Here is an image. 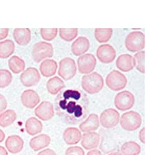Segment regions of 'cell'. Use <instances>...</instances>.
Segmentation results:
<instances>
[{"label": "cell", "instance_id": "obj_31", "mask_svg": "<svg viewBox=\"0 0 158 155\" xmlns=\"http://www.w3.org/2000/svg\"><path fill=\"white\" fill-rule=\"evenodd\" d=\"M59 36L61 39L67 42H70L77 37L78 29L77 28H71V29H65L60 28L58 29Z\"/></svg>", "mask_w": 158, "mask_h": 155}, {"label": "cell", "instance_id": "obj_41", "mask_svg": "<svg viewBox=\"0 0 158 155\" xmlns=\"http://www.w3.org/2000/svg\"><path fill=\"white\" fill-rule=\"evenodd\" d=\"M0 155H9L7 149L1 145H0Z\"/></svg>", "mask_w": 158, "mask_h": 155}, {"label": "cell", "instance_id": "obj_11", "mask_svg": "<svg viewBox=\"0 0 158 155\" xmlns=\"http://www.w3.org/2000/svg\"><path fill=\"white\" fill-rule=\"evenodd\" d=\"M40 80V73L35 67L27 68L20 76V83L26 87H30L36 85L39 83Z\"/></svg>", "mask_w": 158, "mask_h": 155}, {"label": "cell", "instance_id": "obj_35", "mask_svg": "<svg viewBox=\"0 0 158 155\" xmlns=\"http://www.w3.org/2000/svg\"><path fill=\"white\" fill-rule=\"evenodd\" d=\"M74 154V155H85V151L79 146H72L68 147L65 151V155Z\"/></svg>", "mask_w": 158, "mask_h": 155}, {"label": "cell", "instance_id": "obj_4", "mask_svg": "<svg viewBox=\"0 0 158 155\" xmlns=\"http://www.w3.org/2000/svg\"><path fill=\"white\" fill-rule=\"evenodd\" d=\"M53 55V47L52 44L46 41L36 43L32 47V57L35 62L40 63Z\"/></svg>", "mask_w": 158, "mask_h": 155}, {"label": "cell", "instance_id": "obj_42", "mask_svg": "<svg viewBox=\"0 0 158 155\" xmlns=\"http://www.w3.org/2000/svg\"><path fill=\"white\" fill-rule=\"evenodd\" d=\"M5 139V134L4 132L0 129V143H2Z\"/></svg>", "mask_w": 158, "mask_h": 155}, {"label": "cell", "instance_id": "obj_36", "mask_svg": "<svg viewBox=\"0 0 158 155\" xmlns=\"http://www.w3.org/2000/svg\"><path fill=\"white\" fill-rule=\"evenodd\" d=\"M7 106H8V103H7L6 99L3 95L0 94V114L6 110Z\"/></svg>", "mask_w": 158, "mask_h": 155}, {"label": "cell", "instance_id": "obj_43", "mask_svg": "<svg viewBox=\"0 0 158 155\" xmlns=\"http://www.w3.org/2000/svg\"><path fill=\"white\" fill-rule=\"evenodd\" d=\"M108 155H123V154H122L121 152H111V153L108 154Z\"/></svg>", "mask_w": 158, "mask_h": 155}, {"label": "cell", "instance_id": "obj_32", "mask_svg": "<svg viewBox=\"0 0 158 155\" xmlns=\"http://www.w3.org/2000/svg\"><path fill=\"white\" fill-rule=\"evenodd\" d=\"M13 76L11 73L7 69H0V88H5L11 83Z\"/></svg>", "mask_w": 158, "mask_h": 155}, {"label": "cell", "instance_id": "obj_40", "mask_svg": "<svg viewBox=\"0 0 158 155\" xmlns=\"http://www.w3.org/2000/svg\"><path fill=\"white\" fill-rule=\"evenodd\" d=\"M86 155H103V154H102L100 150H98V149H91V150H89L88 152V153L86 154Z\"/></svg>", "mask_w": 158, "mask_h": 155}, {"label": "cell", "instance_id": "obj_39", "mask_svg": "<svg viewBox=\"0 0 158 155\" xmlns=\"http://www.w3.org/2000/svg\"><path fill=\"white\" fill-rule=\"evenodd\" d=\"M139 138L140 141L142 143H145V127L142 128L141 130L139 131Z\"/></svg>", "mask_w": 158, "mask_h": 155}, {"label": "cell", "instance_id": "obj_15", "mask_svg": "<svg viewBox=\"0 0 158 155\" xmlns=\"http://www.w3.org/2000/svg\"><path fill=\"white\" fill-rule=\"evenodd\" d=\"M100 140V135L96 132H86L82 134L81 145L86 150H91L99 145Z\"/></svg>", "mask_w": 158, "mask_h": 155}, {"label": "cell", "instance_id": "obj_10", "mask_svg": "<svg viewBox=\"0 0 158 155\" xmlns=\"http://www.w3.org/2000/svg\"><path fill=\"white\" fill-rule=\"evenodd\" d=\"M97 61L93 54L86 53L79 57L77 59L78 71L80 73L87 75L95 69Z\"/></svg>", "mask_w": 158, "mask_h": 155}, {"label": "cell", "instance_id": "obj_18", "mask_svg": "<svg viewBox=\"0 0 158 155\" xmlns=\"http://www.w3.org/2000/svg\"><path fill=\"white\" fill-rule=\"evenodd\" d=\"M116 67L119 71L129 72L136 67V61L131 55L122 54L119 55L116 60Z\"/></svg>", "mask_w": 158, "mask_h": 155}, {"label": "cell", "instance_id": "obj_26", "mask_svg": "<svg viewBox=\"0 0 158 155\" xmlns=\"http://www.w3.org/2000/svg\"><path fill=\"white\" fill-rule=\"evenodd\" d=\"M17 119L16 111L12 109H8L0 114V126L3 128L8 127L11 125Z\"/></svg>", "mask_w": 158, "mask_h": 155}, {"label": "cell", "instance_id": "obj_5", "mask_svg": "<svg viewBox=\"0 0 158 155\" xmlns=\"http://www.w3.org/2000/svg\"><path fill=\"white\" fill-rule=\"evenodd\" d=\"M125 47L130 52H140L145 47V35L140 31L132 32L125 39Z\"/></svg>", "mask_w": 158, "mask_h": 155}, {"label": "cell", "instance_id": "obj_3", "mask_svg": "<svg viewBox=\"0 0 158 155\" xmlns=\"http://www.w3.org/2000/svg\"><path fill=\"white\" fill-rule=\"evenodd\" d=\"M119 124L124 130L134 131L140 128L142 124L141 115L136 111L130 110L122 114Z\"/></svg>", "mask_w": 158, "mask_h": 155}, {"label": "cell", "instance_id": "obj_24", "mask_svg": "<svg viewBox=\"0 0 158 155\" xmlns=\"http://www.w3.org/2000/svg\"><path fill=\"white\" fill-rule=\"evenodd\" d=\"M65 88V85L64 82L58 76H54L50 78L47 83V91L52 95H57Z\"/></svg>", "mask_w": 158, "mask_h": 155}, {"label": "cell", "instance_id": "obj_23", "mask_svg": "<svg viewBox=\"0 0 158 155\" xmlns=\"http://www.w3.org/2000/svg\"><path fill=\"white\" fill-rule=\"evenodd\" d=\"M58 64L54 60L47 59L42 61L40 65L41 74L45 78L53 76L57 72Z\"/></svg>", "mask_w": 158, "mask_h": 155}, {"label": "cell", "instance_id": "obj_9", "mask_svg": "<svg viewBox=\"0 0 158 155\" xmlns=\"http://www.w3.org/2000/svg\"><path fill=\"white\" fill-rule=\"evenodd\" d=\"M100 124L106 129L115 127L120 121L119 112L114 108H108L102 112L100 115Z\"/></svg>", "mask_w": 158, "mask_h": 155}, {"label": "cell", "instance_id": "obj_21", "mask_svg": "<svg viewBox=\"0 0 158 155\" xmlns=\"http://www.w3.org/2000/svg\"><path fill=\"white\" fill-rule=\"evenodd\" d=\"M50 136L47 134H42L40 135L36 136L31 138L30 141V147L32 150L34 151H40V149H42L48 147L51 143Z\"/></svg>", "mask_w": 158, "mask_h": 155}, {"label": "cell", "instance_id": "obj_1", "mask_svg": "<svg viewBox=\"0 0 158 155\" xmlns=\"http://www.w3.org/2000/svg\"><path fill=\"white\" fill-rule=\"evenodd\" d=\"M54 103L57 115L70 125L82 122L88 115L89 98L79 89H63L57 95Z\"/></svg>", "mask_w": 158, "mask_h": 155}, {"label": "cell", "instance_id": "obj_34", "mask_svg": "<svg viewBox=\"0 0 158 155\" xmlns=\"http://www.w3.org/2000/svg\"><path fill=\"white\" fill-rule=\"evenodd\" d=\"M134 59L136 61V68L139 72L145 73V52L143 50L138 52L134 55Z\"/></svg>", "mask_w": 158, "mask_h": 155}, {"label": "cell", "instance_id": "obj_29", "mask_svg": "<svg viewBox=\"0 0 158 155\" xmlns=\"http://www.w3.org/2000/svg\"><path fill=\"white\" fill-rule=\"evenodd\" d=\"M121 153L123 155H139L141 152V146L135 141H128L122 145Z\"/></svg>", "mask_w": 158, "mask_h": 155}, {"label": "cell", "instance_id": "obj_44", "mask_svg": "<svg viewBox=\"0 0 158 155\" xmlns=\"http://www.w3.org/2000/svg\"><path fill=\"white\" fill-rule=\"evenodd\" d=\"M69 155H74V154H69Z\"/></svg>", "mask_w": 158, "mask_h": 155}, {"label": "cell", "instance_id": "obj_38", "mask_svg": "<svg viewBox=\"0 0 158 155\" xmlns=\"http://www.w3.org/2000/svg\"><path fill=\"white\" fill-rule=\"evenodd\" d=\"M37 155H57V154L54 150H53V149L50 148H47L40 151L39 153L37 154Z\"/></svg>", "mask_w": 158, "mask_h": 155}, {"label": "cell", "instance_id": "obj_16", "mask_svg": "<svg viewBox=\"0 0 158 155\" xmlns=\"http://www.w3.org/2000/svg\"><path fill=\"white\" fill-rule=\"evenodd\" d=\"M5 146L10 153L14 154H18L23 149L24 141L19 136L11 135L6 138L5 141Z\"/></svg>", "mask_w": 158, "mask_h": 155}, {"label": "cell", "instance_id": "obj_22", "mask_svg": "<svg viewBox=\"0 0 158 155\" xmlns=\"http://www.w3.org/2000/svg\"><path fill=\"white\" fill-rule=\"evenodd\" d=\"M13 37L19 45H26L31 40V31L28 28H16L13 32Z\"/></svg>", "mask_w": 158, "mask_h": 155}, {"label": "cell", "instance_id": "obj_6", "mask_svg": "<svg viewBox=\"0 0 158 155\" xmlns=\"http://www.w3.org/2000/svg\"><path fill=\"white\" fill-rule=\"evenodd\" d=\"M77 73V65L75 60L71 57H65L61 60L58 64V73L61 79L69 80L75 77Z\"/></svg>", "mask_w": 158, "mask_h": 155}, {"label": "cell", "instance_id": "obj_28", "mask_svg": "<svg viewBox=\"0 0 158 155\" xmlns=\"http://www.w3.org/2000/svg\"><path fill=\"white\" fill-rule=\"evenodd\" d=\"M15 44L11 39H6L0 42V58L6 59L11 56L15 51Z\"/></svg>", "mask_w": 158, "mask_h": 155}, {"label": "cell", "instance_id": "obj_8", "mask_svg": "<svg viewBox=\"0 0 158 155\" xmlns=\"http://www.w3.org/2000/svg\"><path fill=\"white\" fill-rule=\"evenodd\" d=\"M114 103L115 107L120 111L130 110L135 103L134 95L127 90L120 91L114 97Z\"/></svg>", "mask_w": 158, "mask_h": 155}, {"label": "cell", "instance_id": "obj_2", "mask_svg": "<svg viewBox=\"0 0 158 155\" xmlns=\"http://www.w3.org/2000/svg\"><path fill=\"white\" fill-rule=\"evenodd\" d=\"M81 85L86 93L95 95L103 88L104 80L101 75L96 72H93L82 76Z\"/></svg>", "mask_w": 158, "mask_h": 155}, {"label": "cell", "instance_id": "obj_27", "mask_svg": "<svg viewBox=\"0 0 158 155\" xmlns=\"http://www.w3.org/2000/svg\"><path fill=\"white\" fill-rule=\"evenodd\" d=\"M9 67L11 72L18 74L21 72H23L25 68V61L17 55H14L10 57L8 62Z\"/></svg>", "mask_w": 158, "mask_h": 155}, {"label": "cell", "instance_id": "obj_12", "mask_svg": "<svg viewBox=\"0 0 158 155\" xmlns=\"http://www.w3.org/2000/svg\"><path fill=\"white\" fill-rule=\"evenodd\" d=\"M54 107L48 101L41 102L35 109V115L40 120L49 121L55 115Z\"/></svg>", "mask_w": 158, "mask_h": 155}, {"label": "cell", "instance_id": "obj_14", "mask_svg": "<svg viewBox=\"0 0 158 155\" xmlns=\"http://www.w3.org/2000/svg\"><path fill=\"white\" fill-rule=\"evenodd\" d=\"M20 101L25 107L33 109L40 104V96L34 90H26L21 94Z\"/></svg>", "mask_w": 158, "mask_h": 155}, {"label": "cell", "instance_id": "obj_19", "mask_svg": "<svg viewBox=\"0 0 158 155\" xmlns=\"http://www.w3.org/2000/svg\"><path fill=\"white\" fill-rule=\"evenodd\" d=\"M82 138V134L80 129L76 127H68L63 133V138L65 143L69 145H74L80 143Z\"/></svg>", "mask_w": 158, "mask_h": 155}, {"label": "cell", "instance_id": "obj_25", "mask_svg": "<svg viewBox=\"0 0 158 155\" xmlns=\"http://www.w3.org/2000/svg\"><path fill=\"white\" fill-rule=\"evenodd\" d=\"M25 131L30 136H35L42 132L43 129V124L40 119L31 117L25 122Z\"/></svg>", "mask_w": 158, "mask_h": 155}, {"label": "cell", "instance_id": "obj_13", "mask_svg": "<svg viewBox=\"0 0 158 155\" xmlns=\"http://www.w3.org/2000/svg\"><path fill=\"white\" fill-rule=\"evenodd\" d=\"M116 50L110 44H102L97 48L96 57L101 62L109 64L113 62L116 57Z\"/></svg>", "mask_w": 158, "mask_h": 155}, {"label": "cell", "instance_id": "obj_7", "mask_svg": "<svg viewBox=\"0 0 158 155\" xmlns=\"http://www.w3.org/2000/svg\"><path fill=\"white\" fill-rule=\"evenodd\" d=\"M106 83L110 90L119 91L126 87L127 79L123 73L119 71L113 70L106 76Z\"/></svg>", "mask_w": 158, "mask_h": 155}, {"label": "cell", "instance_id": "obj_33", "mask_svg": "<svg viewBox=\"0 0 158 155\" xmlns=\"http://www.w3.org/2000/svg\"><path fill=\"white\" fill-rule=\"evenodd\" d=\"M58 29L57 28H42L40 29V35L44 40L47 41H51L57 37Z\"/></svg>", "mask_w": 158, "mask_h": 155}, {"label": "cell", "instance_id": "obj_30", "mask_svg": "<svg viewBox=\"0 0 158 155\" xmlns=\"http://www.w3.org/2000/svg\"><path fill=\"white\" fill-rule=\"evenodd\" d=\"M113 29L111 28H96L94 30V37L98 43H107L113 36Z\"/></svg>", "mask_w": 158, "mask_h": 155}, {"label": "cell", "instance_id": "obj_17", "mask_svg": "<svg viewBox=\"0 0 158 155\" xmlns=\"http://www.w3.org/2000/svg\"><path fill=\"white\" fill-rule=\"evenodd\" d=\"M100 126V119L97 114L91 113L80 124V130L84 133L93 132L97 130Z\"/></svg>", "mask_w": 158, "mask_h": 155}, {"label": "cell", "instance_id": "obj_37", "mask_svg": "<svg viewBox=\"0 0 158 155\" xmlns=\"http://www.w3.org/2000/svg\"><path fill=\"white\" fill-rule=\"evenodd\" d=\"M9 29L8 28H0V41L4 40L8 37Z\"/></svg>", "mask_w": 158, "mask_h": 155}, {"label": "cell", "instance_id": "obj_20", "mask_svg": "<svg viewBox=\"0 0 158 155\" xmlns=\"http://www.w3.org/2000/svg\"><path fill=\"white\" fill-rule=\"evenodd\" d=\"M90 48V42L85 37H80L74 41L71 45V50L75 56L85 55Z\"/></svg>", "mask_w": 158, "mask_h": 155}]
</instances>
